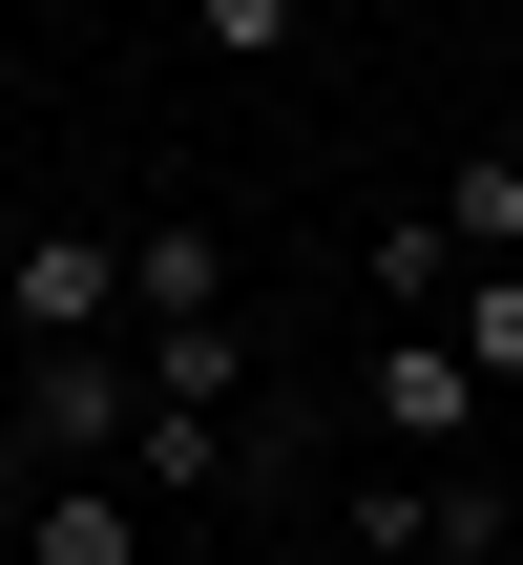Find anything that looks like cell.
Returning <instances> with one entry per match:
<instances>
[{
  "instance_id": "obj_1",
  "label": "cell",
  "mask_w": 523,
  "mask_h": 565,
  "mask_svg": "<svg viewBox=\"0 0 523 565\" xmlns=\"http://www.w3.org/2000/svg\"><path fill=\"white\" fill-rule=\"evenodd\" d=\"M105 440H147V356H126V335L21 356V461H105Z\"/></svg>"
},
{
  "instance_id": "obj_2",
  "label": "cell",
  "mask_w": 523,
  "mask_h": 565,
  "mask_svg": "<svg viewBox=\"0 0 523 565\" xmlns=\"http://www.w3.org/2000/svg\"><path fill=\"white\" fill-rule=\"evenodd\" d=\"M0 315H21L42 356H84V335L126 315V231H21V273H0Z\"/></svg>"
},
{
  "instance_id": "obj_3",
  "label": "cell",
  "mask_w": 523,
  "mask_h": 565,
  "mask_svg": "<svg viewBox=\"0 0 523 565\" xmlns=\"http://www.w3.org/2000/svg\"><path fill=\"white\" fill-rule=\"evenodd\" d=\"M356 419H377L398 461H440V440L482 419V356H461V335H377V356H356Z\"/></svg>"
},
{
  "instance_id": "obj_4",
  "label": "cell",
  "mask_w": 523,
  "mask_h": 565,
  "mask_svg": "<svg viewBox=\"0 0 523 565\" xmlns=\"http://www.w3.org/2000/svg\"><path fill=\"white\" fill-rule=\"evenodd\" d=\"M126 482H147V503H231V482H273V440H252L231 398H147V440H126Z\"/></svg>"
},
{
  "instance_id": "obj_5",
  "label": "cell",
  "mask_w": 523,
  "mask_h": 565,
  "mask_svg": "<svg viewBox=\"0 0 523 565\" xmlns=\"http://www.w3.org/2000/svg\"><path fill=\"white\" fill-rule=\"evenodd\" d=\"M126 315H147V335H210V315H231V231L147 210V231H126Z\"/></svg>"
},
{
  "instance_id": "obj_6",
  "label": "cell",
  "mask_w": 523,
  "mask_h": 565,
  "mask_svg": "<svg viewBox=\"0 0 523 565\" xmlns=\"http://www.w3.org/2000/svg\"><path fill=\"white\" fill-rule=\"evenodd\" d=\"M21 565H147V503H84V482H42V503H21Z\"/></svg>"
},
{
  "instance_id": "obj_7",
  "label": "cell",
  "mask_w": 523,
  "mask_h": 565,
  "mask_svg": "<svg viewBox=\"0 0 523 565\" xmlns=\"http://www.w3.org/2000/svg\"><path fill=\"white\" fill-rule=\"evenodd\" d=\"M440 231H461L482 273H523V168H503V147H482V168H440Z\"/></svg>"
},
{
  "instance_id": "obj_8",
  "label": "cell",
  "mask_w": 523,
  "mask_h": 565,
  "mask_svg": "<svg viewBox=\"0 0 523 565\" xmlns=\"http://www.w3.org/2000/svg\"><path fill=\"white\" fill-rule=\"evenodd\" d=\"M147 398H231V419H252V335H231V315H210V335H147Z\"/></svg>"
},
{
  "instance_id": "obj_9",
  "label": "cell",
  "mask_w": 523,
  "mask_h": 565,
  "mask_svg": "<svg viewBox=\"0 0 523 565\" xmlns=\"http://www.w3.org/2000/svg\"><path fill=\"white\" fill-rule=\"evenodd\" d=\"M461 356H482V398H523V273H461V315H440Z\"/></svg>"
},
{
  "instance_id": "obj_10",
  "label": "cell",
  "mask_w": 523,
  "mask_h": 565,
  "mask_svg": "<svg viewBox=\"0 0 523 565\" xmlns=\"http://www.w3.org/2000/svg\"><path fill=\"white\" fill-rule=\"evenodd\" d=\"M293 21H314V0H189V42H210V63H273Z\"/></svg>"
},
{
  "instance_id": "obj_11",
  "label": "cell",
  "mask_w": 523,
  "mask_h": 565,
  "mask_svg": "<svg viewBox=\"0 0 523 565\" xmlns=\"http://www.w3.org/2000/svg\"><path fill=\"white\" fill-rule=\"evenodd\" d=\"M21 503H42V461H21V440H0V524H21Z\"/></svg>"
},
{
  "instance_id": "obj_12",
  "label": "cell",
  "mask_w": 523,
  "mask_h": 565,
  "mask_svg": "<svg viewBox=\"0 0 523 565\" xmlns=\"http://www.w3.org/2000/svg\"><path fill=\"white\" fill-rule=\"evenodd\" d=\"M335 21H356V0H335Z\"/></svg>"
}]
</instances>
